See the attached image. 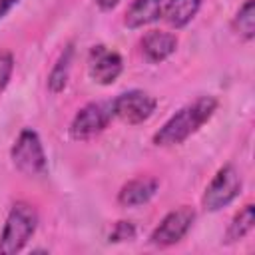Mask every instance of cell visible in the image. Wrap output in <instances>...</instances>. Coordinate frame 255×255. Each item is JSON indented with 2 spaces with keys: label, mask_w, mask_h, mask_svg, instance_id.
<instances>
[{
  "label": "cell",
  "mask_w": 255,
  "mask_h": 255,
  "mask_svg": "<svg viewBox=\"0 0 255 255\" xmlns=\"http://www.w3.org/2000/svg\"><path fill=\"white\" fill-rule=\"evenodd\" d=\"M219 102L213 96H199L187 106L179 108L155 133L153 143L157 147H171L183 143L189 135H193L217 110Z\"/></svg>",
  "instance_id": "1"
},
{
  "label": "cell",
  "mask_w": 255,
  "mask_h": 255,
  "mask_svg": "<svg viewBox=\"0 0 255 255\" xmlns=\"http://www.w3.org/2000/svg\"><path fill=\"white\" fill-rule=\"evenodd\" d=\"M36 227L38 211L26 201L14 203L8 211V217L0 233V255L20 253L36 233Z\"/></svg>",
  "instance_id": "2"
},
{
  "label": "cell",
  "mask_w": 255,
  "mask_h": 255,
  "mask_svg": "<svg viewBox=\"0 0 255 255\" xmlns=\"http://www.w3.org/2000/svg\"><path fill=\"white\" fill-rule=\"evenodd\" d=\"M10 159H12L14 167L28 177L44 175L48 169V159H46L42 139L32 128H24L18 133V137L10 149Z\"/></svg>",
  "instance_id": "3"
},
{
  "label": "cell",
  "mask_w": 255,
  "mask_h": 255,
  "mask_svg": "<svg viewBox=\"0 0 255 255\" xmlns=\"http://www.w3.org/2000/svg\"><path fill=\"white\" fill-rule=\"evenodd\" d=\"M241 187H243L241 175L231 163L219 167L217 173L207 183L203 195H201L203 209L213 213V211H219V209L227 207L229 203H233L239 197Z\"/></svg>",
  "instance_id": "4"
},
{
  "label": "cell",
  "mask_w": 255,
  "mask_h": 255,
  "mask_svg": "<svg viewBox=\"0 0 255 255\" xmlns=\"http://www.w3.org/2000/svg\"><path fill=\"white\" fill-rule=\"evenodd\" d=\"M157 108V100L143 90H128L112 100V114L128 126L143 124Z\"/></svg>",
  "instance_id": "5"
},
{
  "label": "cell",
  "mask_w": 255,
  "mask_h": 255,
  "mask_svg": "<svg viewBox=\"0 0 255 255\" xmlns=\"http://www.w3.org/2000/svg\"><path fill=\"white\" fill-rule=\"evenodd\" d=\"M112 118H114L112 102L110 104L90 102L76 112V116L70 124V135H72V139H78V141L90 139V137L98 135L100 131H104Z\"/></svg>",
  "instance_id": "6"
},
{
  "label": "cell",
  "mask_w": 255,
  "mask_h": 255,
  "mask_svg": "<svg viewBox=\"0 0 255 255\" xmlns=\"http://www.w3.org/2000/svg\"><path fill=\"white\" fill-rule=\"evenodd\" d=\"M195 221V209L189 205H181L177 209H171L161 221L159 225L151 231L149 235V243L155 247H169L179 243L187 231L191 229Z\"/></svg>",
  "instance_id": "7"
},
{
  "label": "cell",
  "mask_w": 255,
  "mask_h": 255,
  "mask_svg": "<svg viewBox=\"0 0 255 255\" xmlns=\"http://www.w3.org/2000/svg\"><path fill=\"white\" fill-rule=\"evenodd\" d=\"M122 70H124V60L116 50L102 46V44L94 46L90 50L88 72H90L94 82H98L102 86H110L120 78Z\"/></svg>",
  "instance_id": "8"
},
{
  "label": "cell",
  "mask_w": 255,
  "mask_h": 255,
  "mask_svg": "<svg viewBox=\"0 0 255 255\" xmlns=\"http://www.w3.org/2000/svg\"><path fill=\"white\" fill-rule=\"evenodd\" d=\"M139 46H141V54L147 62L159 64L175 52L177 38H175V34L165 32V30H149L143 34Z\"/></svg>",
  "instance_id": "9"
},
{
  "label": "cell",
  "mask_w": 255,
  "mask_h": 255,
  "mask_svg": "<svg viewBox=\"0 0 255 255\" xmlns=\"http://www.w3.org/2000/svg\"><path fill=\"white\" fill-rule=\"evenodd\" d=\"M159 189V181L155 177H135L122 185L118 191V203L124 207H139L147 203Z\"/></svg>",
  "instance_id": "10"
},
{
  "label": "cell",
  "mask_w": 255,
  "mask_h": 255,
  "mask_svg": "<svg viewBox=\"0 0 255 255\" xmlns=\"http://www.w3.org/2000/svg\"><path fill=\"white\" fill-rule=\"evenodd\" d=\"M163 12V0H133L124 16L128 28H141L155 22Z\"/></svg>",
  "instance_id": "11"
},
{
  "label": "cell",
  "mask_w": 255,
  "mask_h": 255,
  "mask_svg": "<svg viewBox=\"0 0 255 255\" xmlns=\"http://www.w3.org/2000/svg\"><path fill=\"white\" fill-rule=\"evenodd\" d=\"M199 6H201V0H165L161 16L167 20L169 26L183 28L195 18V14L199 12Z\"/></svg>",
  "instance_id": "12"
},
{
  "label": "cell",
  "mask_w": 255,
  "mask_h": 255,
  "mask_svg": "<svg viewBox=\"0 0 255 255\" xmlns=\"http://www.w3.org/2000/svg\"><path fill=\"white\" fill-rule=\"evenodd\" d=\"M253 223H255V205H253V203H247L243 209H239V211L233 215V219H231V223H229V227H227V231H225L223 243L241 241V239L253 229Z\"/></svg>",
  "instance_id": "13"
},
{
  "label": "cell",
  "mask_w": 255,
  "mask_h": 255,
  "mask_svg": "<svg viewBox=\"0 0 255 255\" xmlns=\"http://www.w3.org/2000/svg\"><path fill=\"white\" fill-rule=\"evenodd\" d=\"M72 58H74V48L72 44L64 48V52L58 56L56 64L52 66L50 74H48V88L50 92L54 94H60L66 84H68V78H70V68H72Z\"/></svg>",
  "instance_id": "14"
},
{
  "label": "cell",
  "mask_w": 255,
  "mask_h": 255,
  "mask_svg": "<svg viewBox=\"0 0 255 255\" xmlns=\"http://www.w3.org/2000/svg\"><path fill=\"white\" fill-rule=\"evenodd\" d=\"M233 30L239 34L241 40L251 42L255 36V2L253 0H245L235 18H233Z\"/></svg>",
  "instance_id": "15"
},
{
  "label": "cell",
  "mask_w": 255,
  "mask_h": 255,
  "mask_svg": "<svg viewBox=\"0 0 255 255\" xmlns=\"http://www.w3.org/2000/svg\"><path fill=\"white\" fill-rule=\"evenodd\" d=\"M135 237V227H133V223L131 221H118L116 225H114V229H112V233H110V241H114V243H120V241H129V239H133Z\"/></svg>",
  "instance_id": "16"
},
{
  "label": "cell",
  "mask_w": 255,
  "mask_h": 255,
  "mask_svg": "<svg viewBox=\"0 0 255 255\" xmlns=\"http://www.w3.org/2000/svg\"><path fill=\"white\" fill-rule=\"evenodd\" d=\"M14 72V56L8 50H0V92L8 86Z\"/></svg>",
  "instance_id": "17"
},
{
  "label": "cell",
  "mask_w": 255,
  "mask_h": 255,
  "mask_svg": "<svg viewBox=\"0 0 255 255\" xmlns=\"http://www.w3.org/2000/svg\"><path fill=\"white\" fill-rule=\"evenodd\" d=\"M18 4V0H0V20Z\"/></svg>",
  "instance_id": "18"
},
{
  "label": "cell",
  "mask_w": 255,
  "mask_h": 255,
  "mask_svg": "<svg viewBox=\"0 0 255 255\" xmlns=\"http://www.w3.org/2000/svg\"><path fill=\"white\" fill-rule=\"evenodd\" d=\"M94 2H96V4H98L102 10H112V8H114V6H116L120 0H94Z\"/></svg>",
  "instance_id": "19"
}]
</instances>
